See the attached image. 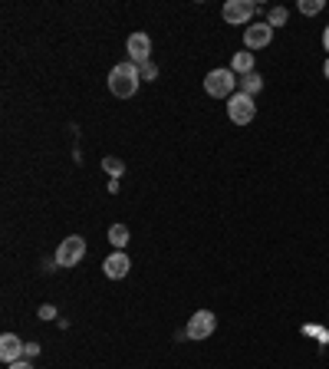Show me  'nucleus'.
Segmentation results:
<instances>
[{
  "label": "nucleus",
  "instance_id": "17",
  "mask_svg": "<svg viewBox=\"0 0 329 369\" xmlns=\"http://www.w3.org/2000/svg\"><path fill=\"white\" fill-rule=\"evenodd\" d=\"M139 73H142V79H149V83H152V79L158 76V66L149 60V63H142V66H139Z\"/></svg>",
  "mask_w": 329,
  "mask_h": 369
},
{
  "label": "nucleus",
  "instance_id": "11",
  "mask_svg": "<svg viewBox=\"0 0 329 369\" xmlns=\"http://www.w3.org/2000/svg\"><path fill=\"white\" fill-rule=\"evenodd\" d=\"M230 69L237 73V76H247V73H253V53L251 50H241L230 56Z\"/></svg>",
  "mask_w": 329,
  "mask_h": 369
},
{
  "label": "nucleus",
  "instance_id": "10",
  "mask_svg": "<svg viewBox=\"0 0 329 369\" xmlns=\"http://www.w3.org/2000/svg\"><path fill=\"white\" fill-rule=\"evenodd\" d=\"M24 346L26 343H20L17 333H3V336H0V359H3L7 366L17 363V359H24Z\"/></svg>",
  "mask_w": 329,
  "mask_h": 369
},
{
  "label": "nucleus",
  "instance_id": "1",
  "mask_svg": "<svg viewBox=\"0 0 329 369\" xmlns=\"http://www.w3.org/2000/svg\"><path fill=\"white\" fill-rule=\"evenodd\" d=\"M139 83H142V73H139V66L132 63V60L112 66V73H109V90H112V96H119V99L135 96Z\"/></svg>",
  "mask_w": 329,
  "mask_h": 369
},
{
  "label": "nucleus",
  "instance_id": "19",
  "mask_svg": "<svg viewBox=\"0 0 329 369\" xmlns=\"http://www.w3.org/2000/svg\"><path fill=\"white\" fill-rule=\"evenodd\" d=\"M37 353H40V346H37V343H26V346H24V359H33Z\"/></svg>",
  "mask_w": 329,
  "mask_h": 369
},
{
  "label": "nucleus",
  "instance_id": "21",
  "mask_svg": "<svg viewBox=\"0 0 329 369\" xmlns=\"http://www.w3.org/2000/svg\"><path fill=\"white\" fill-rule=\"evenodd\" d=\"M323 50L329 53V24H326V30H323Z\"/></svg>",
  "mask_w": 329,
  "mask_h": 369
},
{
  "label": "nucleus",
  "instance_id": "14",
  "mask_svg": "<svg viewBox=\"0 0 329 369\" xmlns=\"http://www.w3.org/2000/svg\"><path fill=\"white\" fill-rule=\"evenodd\" d=\"M287 20H290V13H287V7H273V10H267V24L273 26H287Z\"/></svg>",
  "mask_w": 329,
  "mask_h": 369
},
{
  "label": "nucleus",
  "instance_id": "16",
  "mask_svg": "<svg viewBox=\"0 0 329 369\" xmlns=\"http://www.w3.org/2000/svg\"><path fill=\"white\" fill-rule=\"evenodd\" d=\"M323 7H326L323 0H300V13H303V17H317Z\"/></svg>",
  "mask_w": 329,
  "mask_h": 369
},
{
  "label": "nucleus",
  "instance_id": "20",
  "mask_svg": "<svg viewBox=\"0 0 329 369\" xmlns=\"http://www.w3.org/2000/svg\"><path fill=\"white\" fill-rule=\"evenodd\" d=\"M7 369H33V363H30V359H17V363H10Z\"/></svg>",
  "mask_w": 329,
  "mask_h": 369
},
{
  "label": "nucleus",
  "instance_id": "6",
  "mask_svg": "<svg viewBox=\"0 0 329 369\" xmlns=\"http://www.w3.org/2000/svg\"><path fill=\"white\" fill-rule=\"evenodd\" d=\"M214 327H217L214 313H211V310H198V313H191V317H188L185 336H188V340H194V343H204V340L214 333Z\"/></svg>",
  "mask_w": 329,
  "mask_h": 369
},
{
  "label": "nucleus",
  "instance_id": "5",
  "mask_svg": "<svg viewBox=\"0 0 329 369\" xmlns=\"http://www.w3.org/2000/svg\"><path fill=\"white\" fill-rule=\"evenodd\" d=\"M221 13H224V20H228L230 26H251L253 17L260 13V7H257L253 0H228Z\"/></svg>",
  "mask_w": 329,
  "mask_h": 369
},
{
  "label": "nucleus",
  "instance_id": "4",
  "mask_svg": "<svg viewBox=\"0 0 329 369\" xmlns=\"http://www.w3.org/2000/svg\"><path fill=\"white\" fill-rule=\"evenodd\" d=\"M86 257V238H79V234H73V238H63L60 241V247H56V264L60 268H76L79 261Z\"/></svg>",
  "mask_w": 329,
  "mask_h": 369
},
{
  "label": "nucleus",
  "instance_id": "7",
  "mask_svg": "<svg viewBox=\"0 0 329 369\" xmlns=\"http://www.w3.org/2000/svg\"><path fill=\"white\" fill-rule=\"evenodd\" d=\"M273 43V26L267 24V20H257V24L244 26V47L247 50H264V47H270Z\"/></svg>",
  "mask_w": 329,
  "mask_h": 369
},
{
  "label": "nucleus",
  "instance_id": "18",
  "mask_svg": "<svg viewBox=\"0 0 329 369\" xmlns=\"http://www.w3.org/2000/svg\"><path fill=\"white\" fill-rule=\"evenodd\" d=\"M53 317H56V306H53V304L40 306V320H53Z\"/></svg>",
  "mask_w": 329,
  "mask_h": 369
},
{
  "label": "nucleus",
  "instance_id": "12",
  "mask_svg": "<svg viewBox=\"0 0 329 369\" xmlns=\"http://www.w3.org/2000/svg\"><path fill=\"white\" fill-rule=\"evenodd\" d=\"M109 244H112L115 251H126V244H128V228L126 224H112V228H109Z\"/></svg>",
  "mask_w": 329,
  "mask_h": 369
},
{
  "label": "nucleus",
  "instance_id": "22",
  "mask_svg": "<svg viewBox=\"0 0 329 369\" xmlns=\"http://www.w3.org/2000/svg\"><path fill=\"white\" fill-rule=\"evenodd\" d=\"M323 73H326V79H329V60H326V63H323Z\"/></svg>",
  "mask_w": 329,
  "mask_h": 369
},
{
  "label": "nucleus",
  "instance_id": "9",
  "mask_svg": "<svg viewBox=\"0 0 329 369\" xmlns=\"http://www.w3.org/2000/svg\"><path fill=\"white\" fill-rule=\"evenodd\" d=\"M102 270H106V277L109 280H122L132 270V261H128L126 251H112V254L102 261Z\"/></svg>",
  "mask_w": 329,
  "mask_h": 369
},
{
  "label": "nucleus",
  "instance_id": "15",
  "mask_svg": "<svg viewBox=\"0 0 329 369\" xmlns=\"http://www.w3.org/2000/svg\"><path fill=\"white\" fill-rule=\"evenodd\" d=\"M102 168H106L112 179H122V175H126V162H122V158H112V155L102 158Z\"/></svg>",
  "mask_w": 329,
  "mask_h": 369
},
{
  "label": "nucleus",
  "instance_id": "13",
  "mask_svg": "<svg viewBox=\"0 0 329 369\" xmlns=\"http://www.w3.org/2000/svg\"><path fill=\"white\" fill-rule=\"evenodd\" d=\"M260 90H264V76H260V73H247V76H241V92L257 96Z\"/></svg>",
  "mask_w": 329,
  "mask_h": 369
},
{
  "label": "nucleus",
  "instance_id": "8",
  "mask_svg": "<svg viewBox=\"0 0 329 369\" xmlns=\"http://www.w3.org/2000/svg\"><path fill=\"white\" fill-rule=\"evenodd\" d=\"M128 60H132V63L135 66H142V63H149V60H152V37H149V33H132V37H128Z\"/></svg>",
  "mask_w": 329,
  "mask_h": 369
},
{
  "label": "nucleus",
  "instance_id": "3",
  "mask_svg": "<svg viewBox=\"0 0 329 369\" xmlns=\"http://www.w3.org/2000/svg\"><path fill=\"white\" fill-rule=\"evenodd\" d=\"M253 115H257V102H253V96H247V92H234L228 102V119L234 122V126H251Z\"/></svg>",
  "mask_w": 329,
  "mask_h": 369
},
{
  "label": "nucleus",
  "instance_id": "2",
  "mask_svg": "<svg viewBox=\"0 0 329 369\" xmlns=\"http://www.w3.org/2000/svg\"><path fill=\"white\" fill-rule=\"evenodd\" d=\"M237 83H241V79H237L234 69H211V73L204 76V92H208L211 99H230Z\"/></svg>",
  "mask_w": 329,
  "mask_h": 369
}]
</instances>
